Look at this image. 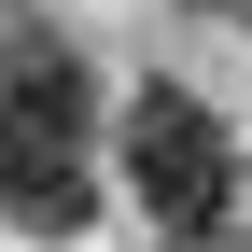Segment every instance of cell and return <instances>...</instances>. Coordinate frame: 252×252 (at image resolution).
<instances>
[{"mask_svg":"<svg viewBox=\"0 0 252 252\" xmlns=\"http://www.w3.org/2000/svg\"><path fill=\"white\" fill-rule=\"evenodd\" d=\"M126 182H140V210L168 238H210L238 210V154H224V126L182 98V84H140L126 98Z\"/></svg>","mask_w":252,"mask_h":252,"instance_id":"obj_2","label":"cell"},{"mask_svg":"<svg viewBox=\"0 0 252 252\" xmlns=\"http://www.w3.org/2000/svg\"><path fill=\"white\" fill-rule=\"evenodd\" d=\"M98 168H84V56L14 42L0 56V224L14 238H84Z\"/></svg>","mask_w":252,"mask_h":252,"instance_id":"obj_1","label":"cell"},{"mask_svg":"<svg viewBox=\"0 0 252 252\" xmlns=\"http://www.w3.org/2000/svg\"><path fill=\"white\" fill-rule=\"evenodd\" d=\"M210 14H252V0H210Z\"/></svg>","mask_w":252,"mask_h":252,"instance_id":"obj_3","label":"cell"}]
</instances>
